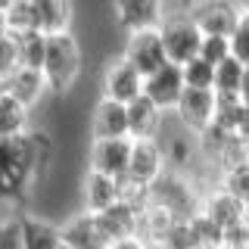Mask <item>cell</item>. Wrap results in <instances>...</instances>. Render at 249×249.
Wrapping results in <instances>:
<instances>
[{"label": "cell", "mask_w": 249, "mask_h": 249, "mask_svg": "<svg viewBox=\"0 0 249 249\" xmlns=\"http://www.w3.org/2000/svg\"><path fill=\"white\" fill-rule=\"evenodd\" d=\"M47 159V140L41 134L22 137H0V190L6 199H16L28 190V184L37 178Z\"/></svg>", "instance_id": "1"}, {"label": "cell", "mask_w": 249, "mask_h": 249, "mask_svg": "<svg viewBox=\"0 0 249 249\" xmlns=\"http://www.w3.org/2000/svg\"><path fill=\"white\" fill-rule=\"evenodd\" d=\"M84 69V53L81 41L75 31H62V35H47V59H44V75L50 84V93H69L78 84Z\"/></svg>", "instance_id": "2"}, {"label": "cell", "mask_w": 249, "mask_h": 249, "mask_svg": "<svg viewBox=\"0 0 249 249\" xmlns=\"http://www.w3.org/2000/svg\"><path fill=\"white\" fill-rule=\"evenodd\" d=\"M162 31V44H165V53L168 59L175 62V66H187V62H193L199 56L202 50V41H206V35L199 31V25L193 22L190 13H168V19L159 25Z\"/></svg>", "instance_id": "3"}, {"label": "cell", "mask_w": 249, "mask_h": 249, "mask_svg": "<svg viewBox=\"0 0 249 249\" xmlns=\"http://www.w3.org/2000/svg\"><path fill=\"white\" fill-rule=\"evenodd\" d=\"M100 84H103V97L106 100H115V103L131 106L137 97H143L146 78H143V72H140L134 62L124 59L122 53H119V56H112V59L106 62Z\"/></svg>", "instance_id": "4"}, {"label": "cell", "mask_w": 249, "mask_h": 249, "mask_svg": "<svg viewBox=\"0 0 249 249\" xmlns=\"http://www.w3.org/2000/svg\"><path fill=\"white\" fill-rule=\"evenodd\" d=\"M122 56L134 62L140 72H143V78L156 75L159 69H165L168 62H171L168 53H165V44H162V31H159V28L128 31V35H124Z\"/></svg>", "instance_id": "5"}, {"label": "cell", "mask_w": 249, "mask_h": 249, "mask_svg": "<svg viewBox=\"0 0 249 249\" xmlns=\"http://www.w3.org/2000/svg\"><path fill=\"white\" fill-rule=\"evenodd\" d=\"M190 16L206 37H231L240 25L243 10L237 6V0H196Z\"/></svg>", "instance_id": "6"}, {"label": "cell", "mask_w": 249, "mask_h": 249, "mask_svg": "<svg viewBox=\"0 0 249 249\" xmlns=\"http://www.w3.org/2000/svg\"><path fill=\"white\" fill-rule=\"evenodd\" d=\"M215 109H218V93L215 90H193L187 88L181 97L175 115L184 124V131H190L193 137H202L206 131L215 128Z\"/></svg>", "instance_id": "7"}, {"label": "cell", "mask_w": 249, "mask_h": 249, "mask_svg": "<svg viewBox=\"0 0 249 249\" xmlns=\"http://www.w3.org/2000/svg\"><path fill=\"white\" fill-rule=\"evenodd\" d=\"M131 150H134V140H90L88 168L124 181L131 168Z\"/></svg>", "instance_id": "8"}, {"label": "cell", "mask_w": 249, "mask_h": 249, "mask_svg": "<svg viewBox=\"0 0 249 249\" xmlns=\"http://www.w3.org/2000/svg\"><path fill=\"white\" fill-rule=\"evenodd\" d=\"M90 140H131L128 106L100 97L90 112Z\"/></svg>", "instance_id": "9"}, {"label": "cell", "mask_w": 249, "mask_h": 249, "mask_svg": "<svg viewBox=\"0 0 249 249\" xmlns=\"http://www.w3.org/2000/svg\"><path fill=\"white\" fill-rule=\"evenodd\" d=\"M115 22L128 31H143V28H159L168 19L165 0H112Z\"/></svg>", "instance_id": "10"}, {"label": "cell", "mask_w": 249, "mask_h": 249, "mask_svg": "<svg viewBox=\"0 0 249 249\" xmlns=\"http://www.w3.org/2000/svg\"><path fill=\"white\" fill-rule=\"evenodd\" d=\"M202 215L209 218V221H215L218 228H221V233L233 228V224L246 221L249 218V209L246 202L237 196V193H231L224 184H215L212 190L202 196Z\"/></svg>", "instance_id": "11"}, {"label": "cell", "mask_w": 249, "mask_h": 249, "mask_svg": "<svg viewBox=\"0 0 249 249\" xmlns=\"http://www.w3.org/2000/svg\"><path fill=\"white\" fill-rule=\"evenodd\" d=\"M143 93H146V97H150L153 103L162 109V112H175L178 103H181V97L187 93L184 69H181V66H175V62H168L165 69H159L156 75L146 78Z\"/></svg>", "instance_id": "12"}, {"label": "cell", "mask_w": 249, "mask_h": 249, "mask_svg": "<svg viewBox=\"0 0 249 249\" xmlns=\"http://www.w3.org/2000/svg\"><path fill=\"white\" fill-rule=\"evenodd\" d=\"M62 243L72 249H109V237L100 228L93 212H75L62 224Z\"/></svg>", "instance_id": "13"}, {"label": "cell", "mask_w": 249, "mask_h": 249, "mask_svg": "<svg viewBox=\"0 0 249 249\" xmlns=\"http://www.w3.org/2000/svg\"><path fill=\"white\" fill-rule=\"evenodd\" d=\"M84 212H106V209H112L115 202L124 199V190H122V181L119 178H109V175H100V171H90L84 175Z\"/></svg>", "instance_id": "14"}, {"label": "cell", "mask_w": 249, "mask_h": 249, "mask_svg": "<svg viewBox=\"0 0 249 249\" xmlns=\"http://www.w3.org/2000/svg\"><path fill=\"white\" fill-rule=\"evenodd\" d=\"M47 90H50V84H47V75L41 69H25L22 66L19 72H13L10 78H0V93H10L13 100L25 103L28 109H35L41 103V97Z\"/></svg>", "instance_id": "15"}, {"label": "cell", "mask_w": 249, "mask_h": 249, "mask_svg": "<svg viewBox=\"0 0 249 249\" xmlns=\"http://www.w3.org/2000/svg\"><path fill=\"white\" fill-rule=\"evenodd\" d=\"M100 228L109 237V243H119V240H128V237H140V209L131 206V202H115L112 209L97 215Z\"/></svg>", "instance_id": "16"}, {"label": "cell", "mask_w": 249, "mask_h": 249, "mask_svg": "<svg viewBox=\"0 0 249 249\" xmlns=\"http://www.w3.org/2000/svg\"><path fill=\"white\" fill-rule=\"evenodd\" d=\"M128 119H131V140H150V137H162V112L150 97H137L128 106Z\"/></svg>", "instance_id": "17"}, {"label": "cell", "mask_w": 249, "mask_h": 249, "mask_svg": "<svg viewBox=\"0 0 249 249\" xmlns=\"http://www.w3.org/2000/svg\"><path fill=\"white\" fill-rule=\"evenodd\" d=\"M41 19V31L44 35H62L72 31L75 22V3L72 0H31Z\"/></svg>", "instance_id": "18"}, {"label": "cell", "mask_w": 249, "mask_h": 249, "mask_svg": "<svg viewBox=\"0 0 249 249\" xmlns=\"http://www.w3.org/2000/svg\"><path fill=\"white\" fill-rule=\"evenodd\" d=\"M25 231V249H62V224H53L41 215H19Z\"/></svg>", "instance_id": "19"}, {"label": "cell", "mask_w": 249, "mask_h": 249, "mask_svg": "<svg viewBox=\"0 0 249 249\" xmlns=\"http://www.w3.org/2000/svg\"><path fill=\"white\" fill-rule=\"evenodd\" d=\"M31 124V109L10 93H0V137H22L28 134Z\"/></svg>", "instance_id": "20"}, {"label": "cell", "mask_w": 249, "mask_h": 249, "mask_svg": "<svg viewBox=\"0 0 249 249\" xmlns=\"http://www.w3.org/2000/svg\"><path fill=\"white\" fill-rule=\"evenodd\" d=\"M0 19H3V31L10 35H31V31H41V19L31 0H19V3L0 6Z\"/></svg>", "instance_id": "21"}, {"label": "cell", "mask_w": 249, "mask_h": 249, "mask_svg": "<svg viewBox=\"0 0 249 249\" xmlns=\"http://www.w3.org/2000/svg\"><path fill=\"white\" fill-rule=\"evenodd\" d=\"M246 103L240 100V93H218V109H215V128L237 131L240 119H243Z\"/></svg>", "instance_id": "22"}, {"label": "cell", "mask_w": 249, "mask_h": 249, "mask_svg": "<svg viewBox=\"0 0 249 249\" xmlns=\"http://www.w3.org/2000/svg\"><path fill=\"white\" fill-rule=\"evenodd\" d=\"M16 37H19V50H22V66L25 69H41L44 72L47 35L44 31H31V35H16Z\"/></svg>", "instance_id": "23"}, {"label": "cell", "mask_w": 249, "mask_h": 249, "mask_svg": "<svg viewBox=\"0 0 249 249\" xmlns=\"http://www.w3.org/2000/svg\"><path fill=\"white\" fill-rule=\"evenodd\" d=\"M243 75H246V66L237 56L224 59L221 66H215V93H240Z\"/></svg>", "instance_id": "24"}, {"label": "cell", "mask_w": 249, "mask_h": 249, "mask_svg": "<svg viewBox=\"0 0 249 249\" xmlns=\"http://www.w3.org/2000/svg\"><path fill=\"white\" fill-rule=\"evenodd\" d=\"M181 69H184L187 88H193V90H215V66L212 62L196 56L193 62H187V66H181Z\"/></svg>", "instance_id": "25"}, {"label": "cell", "mask_w": 249, "mask_h": 249, "mask_svg": "<svg viewBox=\"0 0 249 249\" xmlns=\"http://www.w3.org/2000/svg\"><path fill=\"white\" fill-rule=\"evenodd\" d=\"M22 69V50H19V37L3 31L0 37V78H10L13 72Z\"/></svg>", "instance_id": "26"}, {"label": "cell", "mask_w": 249, "mask_h": 249, "mask_svg": "<svg viewBox=\"0 0 249 249\" xmlns=\"http://www.w3.org/2000/svg\"><path fill=\"white\" fill-rule=\"evenodd\" d=\"M0 249H25V231H22V218L19 215H6L3 218Z\"/></svg>", "instance_id": "27"}, {"label": "cell", "mask_w": 249, "mask_h": 249, "mask_svg": "<svg viewBox=\"0 0 249 249\" xmlns=\"http://www.w3.org/2000/svg\"><path fill=\"white\" fill-rule=\"evenodd\" d=\"M199 56L206 59V62H212V66H221L224 59H231V56H233V50H231V37H206V41H202Z\"/></svg>", "instance_id": "28"}, {"label": "cell", "mask_w": 249, "mask_h": 249, "mask_svg": "<svg viewBox=\"0 0 249 249\" xmlns=\"http://www.w3.org/2000/svg\"><path fill=\"white\" fill-rule=\"evenodd\" d=\"M221 184L228 187L231 193H237L249 209V162H243V165H237L233 171H228V175L221 178Z\"/></svg>", "instance_id": "29"}, {"label": "cell", "mask_w": 249, "mask_h": 249, "mask_svg": "<svg viewBox=\"0 0 249 249\" xmlns=\"http://www.w3.org/2000/svg\"><path fill=\"white\" fill-rule=\"evenodd\" d=\"M231 50H233V56L249 69V13L240 16V25L231 35Z\"/></svg>", "instance_id": "30"}, {"label": "cell", "mask_w": 249, "mask_h": 249, "mask_svg": "<svg viewBox=\"0 0 249 249\" xmlns=\"http://www.w3.org/2000/svg\"><path fill=\"white\" fill-rule=\"evenodd\" d=\"M221 246L224 249H249V218L221 233Z\"/></svg>", "instance_id": "31"}, {"label": "cell", "mask_w": 249, "mask_h": 249, "mask_svg": "<svg viewBox=\"0 0 249 249\" xmlns=\"http://www.w3.org/2000/svg\"><path fill=\"white\" fill-rule=\"evenodd\" d=\"M109 249H153V246L146 243L143 237H128V240H119V243H112Z\"/></svg>", "instance_id": "32"}, {"label": "cell", "mask_w": 249, "mask_h": 249, "mask_svg": "<svg viewBox=\"0 0 249 249\" xmlns=\"http://www.w3.org/2000/svg\"><path fill=\"white\" fill-rule=\"evenodd\" d=\"M233 134H237V137L249 146V106L243 109V119H240V124H237V131H233Z\"/></svg>", "instance_id": "33"}, {"label": "cell", "mask_w": 249, "mask_h": 249, "mask_svg": "<svg viewBox=\"0 0 249 249\" xmlns=\"http://www.w3.org/2000/svg\"><path fill=\"white\" fill-rule=\"evenodd\" d=\"M240 100L249 106V69H246V75H243V84H240Z\"/></svg>", "instance_id": "34"}, {"label": "cell", "mask_w": 249, "mask_h": 249, "mask_svg": "<svg viewBox=\"0 0 249 249\" xmlns=\"http://www.w3.org/2000/svg\"><path fill=\"white\" fill-rule=\"evenodd\" d=\"M237 6H240L243 13H249V0H237Z\"/></svg>", "instance_id": "35"}, {"label": "cell", "mask_w": 249, "mask_h": 249, "mask_svg": "<svg viewBox=\"0 0 249 249\" xmlns=\"http://www.w3.org/2000/svg\"><path fill=\"white\" fill-rule=\"evenodd\" d=\"M10 3H19V0H0V6H10Z\"/></svg>", "instance_id": "36"}, {"label": "cell", "mask_w": 249, "mask_h": 249, "mask_svg": "<svg viewBox=\"0 0 249 249\" xmlns=\"http://www.w3.org/2000/svg\"><path fill=\"white\" fill-rule=\"evenodd\" d=\"M206 249H224V246H206Z\"/></svg>", "instance_id": "37"}, {"label": "cell", "mask_w": 249, "mask_h": 249, "mask_svg": "<svg viewBox=\"0 0 249 249\" xmlns=\"http://www.w3.org/2000/svg\"><path fill=\"white\" fill-rule=\"evenodd\" d=\"M62 249H72V246H66V243H62Z\"/></svg>", "instance_id": "38"}, {"label": "cell", "mask_w": 249, "mask_h": 249, "mask_svg": "<svg viewBox=\"0 0 249 249\" xmlns=\"http://www.w3.org/2000/svg\"><path fill=\"white\" fill-rule=\"evenodd\" d=\"M184 3H190V0H184Z\"/></svg>", "instance_id": "39"}]
</instances>
